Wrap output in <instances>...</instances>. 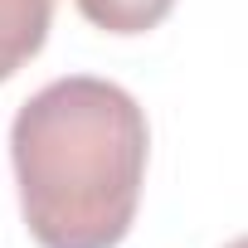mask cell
Instances as JSON below:
<instances>
[{"mask_svg": "<svg viewBox=\"0 0 248 248\" xmlns=\"http://www.w3.org/2000/svg\"><path fill=\"white\" fill-rule=\"evenodd\" d=\"M224 248H248V233H243V238H233V243H224Z\"/></svg>", "mask_w": 248, "mask_h": 248, "instance_id": "277c9868", "label": "cell"}, {"mask_svg": "<svg viewBox=\"0 0 248 248\" xmlns=\"http://www.w3.org/2000/svg\"><path fill=\"white\" fill-rule=\"evenodd\" d=\"M78 5V15L93 25V30H102V34H146V30H156L170 10H175V0H73Z\"/></svg>", "mask_w": 248, "mask_h": 248, "instance_id": "3957f363", "label": "cell"}, {"mask_svg": "<svg viewBox=\"0 0 248 248\" xmlns=\"http://www.w3.org/2000/svg\"><path fill=\"white\" fill-rule=\"evenodd\" d=\"M59 0H0V83H10L49 39Z\"/></svg>", "mask_w": 248, "mask_h": 248, "instance_id": "7a4b0ae2", "label": "cell"}, {"mask_svg": "<svg viewBox=\"0 0 248 248\" xmlns=\"http://www.w3.org/2000/svg\"><path fill=\"white\" fill-rule=\"evenodd\" d=\"M151 127L141 102L93 73L44 83L10 122L20 214L39 248H117L137 224Z\"/></svg>", "mask_w": 248, "mask_h": 248, "instance_id": "6da1fadb", "label": "cell"}]
</instances>
